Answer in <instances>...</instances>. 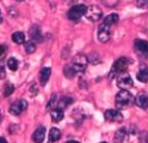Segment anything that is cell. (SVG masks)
Listing matches in <instances>:
<instances>
[{
    "mask_svg": "<svg viewBox=\"0 0 148 143\" xmlns=\"http://www.w3.org/2000/svg\"><path fill=\"white\" fill-rule=\"evenodd\" d=\"M64 118V110H61L59 108H55L51 110V120L54 122H59Z\"/></svg>",
    "mask_w": 148,
    "mask_h": 143,
    "instance_id": "obj_14",
    "label": "cell"
},
{
    "mask_svg": "<svg viewBox=\"0 0 148 143\" xmlns=\"http://www.w3.org/2000/svg\"><path fill=\"white\" fill-rule=\"evenodd\" d=\"M45 138V127L44 126H39L33 135H32V140L34 143H42Z\"/></svg>",
    "mask_w": 148,
    "mask_h": 143,
    "instance_id": "obj_10",
    "label": "cell"
},
{
    "mask_svg": "<svg viewBox=\"0 0 148 143\" xmlns=\"http://www.w3.org/2000/svg\"><path fill=\"white\" fill-rule=\"evenodd\" d=\"M137 79H138L140 82H143V83H146L148 81V71H147V67L141 68V70L137 72Z\"/></svg>",
    "mask_w": 148,
    "mask_h": 143,
    "instance_id": "obj_21",
    "label": "cell"
},
{
    "mask_svg": "<svg viewBox=\"0 0 148 143\" xmlns=\"http://www.w3.org/2000/svg\"><path fill=\"white\" fill-rule=\"evenodd\" d=\"M0 143H8V141L5 138H3V137H0Z\"/></svg>",
    "mask_w": 148,
    "mask_h": 143,
    "instance_id": "obj_34",
    "label": "cell"
},
{
    "mask_svg": "<svg viewBox=\"0 0 148 143\" xmlns=\"http://www.w3.org/2000/svg\"><path fill=\"white\" fill-rule=\"evenodd\" d=\"M8 66L11 71H16L18 68V60L15 59V57H10L8 60Z\"/></svg>",
    "mask_w": 148,
    "mask_h": 143,
    "instance_id": "obj_25",
    "label": "cell"
},
{
    "mask_svg": "<svg viewBox=\"0 0 148 143\" xmlns=\"http://www.w3.org/2000/svg\"><path fill=\"white\" fill-rule=\"evenodd\" d=\"M29 36L32 37L33 42H36V40L40 42L42 40V34H40V31H39L38 26H32V28L29 29Z\"/></svg>",
    "mask_w": 148,
    "mask_h": 143,
    "instance_id": "obj_16",
    "label": "cell"
},
{
    "mask_svg": "<svg viewBox=\"0 0 148 143\" xmlns=\"http://www.w3.org/2000/svg\"><path fill=\"white\" fill-rule=\"evenodd\" d=\"M132 86H134V81H132L130 75L123 72L118 76V87L120 89H127L129 91V88H131Z\"/></svg>",
    "mask_w": 148,
    "mask_h": 143,
    "instance_id": "obj_6",
    "label": "cell"
},
{
    "mask_svg": "<svg viewBox=\"0 0 148 143\" xmlns=\"http://www.w3.org/2000/svg\"><path fill=\"white\" fill-rule=\"evenodd\" d=\"M118 21H119V16H118V14H110V15H108V16H105V18H104V21H103V23L110 27V26L115 25L116 22H118Z\"/></svg>",
    "mask_w": 148,
    "mask_h": 143,
    "instance_id": "obj_17",
    "label": "cell"
},
{
    "mask_svg": "<svg viewBox=\"0 0 148 143\" xmlns=\"http://www.w3.org/2000/svg\"><path fill=\"white\" fill-rule=\"evenodd\" d=\"M129 64H130V60L127 57H125V56L119 57V59L114 62L113 68H112V71H110V75H109V79L115 78L118 75H120V73L125 72L129 67Z\"/></svg>",
    "mask_w": 148,
    "mask_h": 143,
    "instance_id": "obj_2",
    "label": "cell"
},
{
    "mask_svg": "<svg viewBox=\"0 0 148 143\" xmlns=\"http://www.w3.org/2000/svg\"><path fill=\"white\" fill-rule=\"evenodd\" d=\"M60 137H61L60 130L56 129V127H53V129L50 130V132H49V140H50V142H56V141H59Z\"/></svg>",
    "mask_w": 148,
    "mask_h": 143,
    "instance_id": "obj_19",
    "label": "cell"
},
{
    "mask_svg": "<svg viewBox=\"0 0 148 143\" xmlns=\"http://www.w3.org/2000/svg\"><path fill=\"white\" fill-rule=\"evenodd\" d=\"M125 137H126V130L123 127V129H119L118 131L115 132L114 141H115V143H123L124 140H125Z\"/></svg>",
    "mask_w": 148,
    "mask_h": 143,
    "instance_id": "obj_18",
    "label": "cell"
},
{
    "mask_svg": "<svg viewBox=\"0 0 148 143\" xmlns=\"http://www.w3.org/2000/svg\"><path fill=\"white\" fill-rule=\"evenodd\" d=\"M88 62H89L88 57L84 54H77L75 57H73V61H72L71 65L73 68H75V71L77 73H80V72H83L87 68Z\"/></svg>",
    "mask_w": 148,
    "mask_h": 143,
    "instance_id": "obj_3",
    "label": "cell"
},
{
    "mask_svg": "<svg viewBox=\"0 0 148 143\" xmlns=\"http://www.w3.org/2000/svg\"><path fill=\"white\" fill-rule=\"evenodd\" d=\"M17 1H23V0H17Z\"/></svg>",
    "mask_w": 148,
    "mask_h": 143,
    "instance_id": "obj_38",
    "label": "cell"
},
{
    "mask_svg": "<svg viewBox=\"0 0 148 143\" xmlns=\"http://www.w3.org/2000/svg\"><path fill=\"white\" fill-rule=\"evenodd\" d=\"M134 102V97L127 89H121L115 97V105L118 109H126Z\"/></svg>",
    "mask_w": 148,
    "mask_h": 143,
    "instance_id": "obj_1",
    "label": "cell"
},
{
    "mask_svg": "<svg viewBox=\"0 0 148 143\" xmlns=\"http://www.w3.org/2000/svg\"><path fill=\"white\" fill-rule=\"evenodd\" d=\"M25 49H26V51H27L28 54H32V53H34V51H36V49H37V47H36V42H33V40L26 42V43H25Z\"/></svg>",
    "mask_w": 148,
    "mask_h": 143,
    "instance_id": "obj_24",
    "label": "cell"
},
{
    "mask_svg": "<svg viewBox=\"0 0 148 143\" xmlns=\"http://www.w3.org/2000/svg\"><path fill=\"white\" fill-rule=\"evenodd\" d=\"M26 109H27V102L23 99H20L17 102L11 104V107H10V114L18 116V115L22 114Z\"/></svg>",
    "mask_w": 148,
    "mask_h": 143,
    "instance_id": "obj_8",
    "label": "cell"
},
{
    "mask_svg": "<svg viewBox=\"0 0 148 143\" xmlns=\"http://www.w3.org/2000/svg\"><path fill=\"white\" fill-rule=\"evenodd\" d=\"M135 50L138 53V54L146 56L147 55V42L146 40L137 39L135 42Z\"/></svg>",
    "mask_w": 148,
    "mask_h": 143,
    "instance_id": "obj_12",
    "label": "cell"
},
{
    "mask_svg": "<svg viewBox=\"0 0 148 143\" xmlns=\"http://www.w3.org/2000/svg\"><path fill=\"white\" fill-rule=\"evenodd\" d=\"M0 120H1V111H0Z\"/></svg>",
    "mask_w": 148,
    "mask_h": 143,
    "instance_id": "obj_37",
    "label": "cell"
},
{
    "mask_svg": "<svg viewBox=\"0 0 148 143\" xmlns=\"http://www.w3.org/2000/svg\"><path fill=\"white\" fill-rule=\"evenodd\" d=\"M66 143H80V142H78V141H69Z\"/></svg>",
    "mask_w": 148,
    "mask_h": 143,
    "instance_id": "obj_36",
    "label": "cell"
},
{
    "mask_svg": "<svg viewBox=\"0 0 148 143\" xmlns=\"http://www.w3.org/2000/svg\"><path fill=\"white\" fill-rule=\"evenodd\" d=\"M104 118L107 121H110V122H123L124 120L123 114L116 109H108L104 114Z\"/></svg>",
    "mask_w": 148,
    "mask_h": 143,
    "instance_id": "obj_7",
    "label": "cell"
},
{
    "mask_svg": "<svg viewBox=\"0 0 148 143\" xmlns=\"http://www.w3.org/2000/svg\"><path fill=\"white\" fill-rule=\"evenodd\" d=\"M100 143H108V142H100Z\"/></svg>",
    "mask_w": 148,
    "mask_h": 143,
    "instance_id": "obj_39",
    "label": "cell"
},
{
    "mask_svg": "<svg viewBox=\"0 0 148 143\" xmlns=\"http://www.w3.org/2000/svg\"><path fill=\"white\" fill-rule=\"evenodd\" d=\"M98 39L100 43H107L110 40V27L107 25H100L98 28Z\"/></svg>",
    "mask_w": 148,
    "mask_h": 143,
    "instance_id": "obj_9",
    "label": "cell"
},
{
    "mask_svg": "<svg viewBox=\"0 0 148 143\" xmlns=\"http://www.w3.org/2000/svg\"><path fill=\"white\" fill-rule=\"evenodd\" d=\"M71 103H72V98H71V97H67V95H65L64 98H61L60 100H58L56 108H59V109H61V110H64V109L67 108Z\"/></svg>",
    "mask_w": 148,
    "mask_h": 143,
    "instance_id": "obj_15",
    "label": "cell"
},
{
    "mask_svg": "<svg viewBox=\"0 0 148 143\" xmlns=\"http://www.w3.org/2000/svg\"><path fill=\"white\" fill-rule=\"evenodd\" d=\"M135 103L137 104V107L141 108V109H147V104H148V97L147 94L143 92V93H140L136 97L135 99Z\"/></svg>",
    "mask_w": 148,
    "mask_h": 143,
    "instance_id": "obj_11",
    "label": "cell"
},
{
    "mask_svg": "<svg viewBox=\"0 0 148 143\" xmlns=\"http://www.w3.org/2000/svg\"><path fill=\"white\" fill-rule=\"evenodd\" d=\"M8 53V45L6 44H1L0 45V60H3L5 55H6Z\"/></svg>",
    "mask_w": 148,
    "mask_h": 143,
    "instance_id": "obj_27",
    "label": "cell"
},
{
    "mask_svg": "<svg viewBox=\"0 0 148 143\" xmlns=\"http://www.w3.org/2000/svg\"><path fill=\"white\" fill-rule=\"evenodd\" d=\"M11 38L16 44H23L26 42V36H25V33H22V32H15Z\"/></svg>",
    "mask_w": 148,
    "mask_h": 143,
    "instance_id": "obj_20",
    "label": "cell"
},
{
    "mask_svg": "<svg viewBox=\"0 0 148 143\" xmlns=\"http://www.w3.org/2000/svg\"><path fill=\"white\" fill-rule=\"evenodd\" d=\"M86 9H87V6H86V5H83V4L76 5V6L71 8L67 11V17L70 18L71 21L80 20L82 16H84V14H86Z\"/></svg>",
    "mask_w": 148,
    "mask_h": 143,
    "instance_id": "obj_4",
    "label": "cell"
},
{
    "mask_svg": "<svg viewBox=\"0 0 148 143\" xmlns=\"http://www.w3.org/2000/svg\"><path fill=\"white\" fill-rule=\"evenodd\" d=\"M84 16H86L89 21H92V22H97V21H99L102 18L103 12H102V9L99 6H97V5H91L89 8L86 9Z\"/></svg>",
    "mask_w": 148,
    "mask_h": 143,
    "instance_id": "obj_5",
    "label": "cell"
},
{
    "mask_svg": "<svg viewBox=\"0 0 148 143\" xmlns=\"http://www.w3.org/2000/svg\"><path fill=\"white\" fill-rule=\"evenodd\" d=\"M5 76H6V72H5V66H4V64L1 62V60H0V79L5 78Z\"/></svg>",
    "mask_w": 148,
    "mask_h": 143,
    "instance_id": "obj_30",
    "label": "cell"
},
{
    "mask_svg": "<svg viewBox=\"0 0 148 143\" xmlns=\"http://www.w3.org/2000/svg\"><path fill=\"white\" fill-rule=\"evenodd\" d=\"M31 93H32L31 95H36L37 93H38V88H37V87L34 86V84H33L32 87H31Z\"/></svg>",
    "mask_w": 148,
    "mask_h": 143,
    "instance_id": "obj_32",
    "label": "cell"
},
{
    "mask_svg": "<svg viewBox=\"0 0 148 143\" xmlns=\"http://www.w3.org/2000/svg\"><path fill=\"white\" fill-rule=\"evenodd\" d=\"M143 143H147V132H143Z\"/></svg>",
    "mask_w": 148,
    "mask_h": 143,
    "instance_id": "obj_33",
    "label": "cell"
},
{
    "mask_svg": "<svg viewBox=\"0 0 148 143\" xmlns=\"http://www.w3.org/2000/svg\"><path fill=\"white\" fill-rule=\"evenodd\" d=\"M15 91V87H14V84L11 82H8L6 84H5V87H4V92H3V95L4 97H10Z\"/></svg>",
    "mask_w": 148,
    "mask_h": 143,
    "instance_id": "obj_23",
    "label": "cell"
},
{
    "mask_svg": "<svg viewBox=\"0 0 148 143\" xmlns=\"http://www.w3.org/2000/svg\"><path fill=\"white\" fill-rule=\"evenodd\" d=\"M64 75L67 78H73L77 75V72L75 71V68L72 67V65H66L65 68H64Z\"/></svg>",
    "mask_w": 148,
    "mask_h": 143,
    "instance_id": "obj_22",
    "label": "cell"
},
{
    "mask_svg": "<svg viewBox=\"0 0 148 143\" xmlns=\"http://www.w3.org/2000/svg\"><path fill=\"white\" fill-rule=\"evenodd\" d=\"M119 0H103V3L107 5L108 8H114L116 4H118Z\"/></svg>",
    "mask_w": 148,
    "mask_h": 143,
    "instance_id": "obj_28",
    "label": "cell"
},
{
    "mask_svg": "<svg viewBox=\"0 0 148 143\" xmlns=\"http://www.w3.org/2000/svg\"><path fill=\"white\" fill-rule=\"evenodd\" d=\"M3 22V14H1V11H0V23Z\"/></svg>",
    "mask_w": 148,
    "mask_h": 143,
    "instance_id": "obj_35",
    "label": "cell"
},
{
    "mask_svg": "<svg viewBox=\"0 0 148 143\" xmlns=\"http://www.w3.org/2000/svg\"><path fill=\"white\" fill-rule=\"evenodd\" d=\"M137 8H140V9H146L147 8V0H137Z\"/></svg>",
    "mask_w": 148,
    "mask_h": 143,
    "instance_id": "obj_31",
    "label": "cell"
},
{
    "mask_svg": "<svg viewBox=\"0 0 148 143\" xmlns=\"http://www.w3.org/2000/svg\"><path fill=\"white\" fill-rule=\"evenodd\" d=\"M50 75H51V70L49 67H43L40 70V72H39V81H40V83L43 84V86L49 81Z\"/></svg>",
    "mask_w": 148,
    "mask_h": 143,
    "instance_id": "obj_13",
    "label": "cell"
},
{
    "mask_svg": "<svg viewBox=\"0 0 148 143\" xmlns=\"http://www.w3.org/2000/svg\"><path fill=\"white\" fill-rule=\"evenodd\" d=\"M88 61H91V62H93V65H96V64H98L100 61V59L97 54H92L91 57H88Z\"/></svg>",
    "mask_w": 148,
    "mask_h": 143,
    "instance_id": "obj_29",
    "label": "cell"
},
{
    "mask_svg": "<svg viewBox=\"0 0 148 143\" xmlns=\"http://www.w3.org/2000/svg\"><path fill=\"white\" fill-rule=\"evenodd\" d=\"M58 100H59L58 95H56V94H53V95H51V99L49 100L48 108H49V109H55V108H56V104H58Z\"/></svg>",
    "mask_w": 148,
    "mask_h": 143,
    "instance_id": "obj_26",
    "label": "cell"
}]
</instances>
